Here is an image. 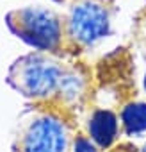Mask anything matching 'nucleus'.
I'll use <instances>...</instances> for the list:
<instances>
[{
    "mask_svg": "<svg viewBox=\"0 0 146 152\" xmlns=\"http://www.w3.org/2000/svg\"><path fill=\"white\" fill-rule=\"evenodd\" d=\"M7 83L22 95L32 99H46L53 93L73 97L80 90V79L77 75L43 52L16 59L9 68Z\"/></svg>",
    "mask_w": 146,
    "mask_h": 152,
    "instance_id": "nucleus-1",
    "label": "nucleus"
},
{
    "mask_svg": "<svg viewBox=\"0 0 146 152\" xmlns=\"http://www.w3.org/2000/svg\"><path fill=\"white\" fill-rule=\"evenodd\" d=\"M9 29L25 43L43 52L55 50L61 45L62 27L55 13L41 7H25L13 11L6 18Z\"/></svg>",
    "mask_w": 146,
    "mask_h": 152,
    "instance_id": "nucleus-2",
    "label": "nucleus"
},
{
    "mask_svg": "<svg viewBox=\"0 0 146 152\" xmlns=\"http://www.w3.org/2000/svg\"><path fill=\"white\" fill-rule=\"evenodd\" d=\"M111 6L105 0H77L69 9L68 36L82 45H93L111 32Z\"/></svg>",
    "mask_w": 146,
    "mask_h": 152,
    "instance_id": "nucleus-3",
    "label": "nucleus"
},
{
    "mask_svg": "<svg viewBox=\"0 0 146 152\" xmlns=\"http://www.w3.org/2000/svg\"><path fill=\"white\" fill-rule=\"evenodd\" d=\"M68 145L66 124L52 115L36 116L20 136V152H68Z\"/></svg>",
    "mask_w": 146,
    "mask_h": 152,
    "instance_id": "nucleus-4",
    "label": "nucleus"
},
{
    "mask_svg": "<svg viewBox=\"0 0 146 152\" xmlns=\"http://www.w3.org/2000/svg\"><path fill=\"white\" fill-rule=\"evenodd\" d=\"M89 136L98 147H102V148L109 147L118 136V118H116V115L109 109L95 111L91 120H89Z\"/></svg>",
    "mask_w": 146,
    "mask_h": 152,
    "instance_id": "nucleus-5",
    "label": "nucleus"
},
{
    "mask_svg": "<svg viewBox=\"0 0 146 152\" xmlns=\"http://www.w3.org/2000/svg\"><path fill=\"white\" fill-rule=\"evenodd\" d=\"M121 124L126 134L146 131V102H132L121 111Z\"/></svg>",
    "mask_w": 146,
    "mask_h": 152,
    "instance_id": "nucleus-6",
    "label": "nucleus"
},
{
    "mask_svg": "<svg viewBox=\"0 0 146 152\" xmlns=\"http://www.w3.org/2000/svg\"><path fill=\"white\" fill-rule=\"evenodd\" d=\"M73 152H98L96 148H95V145L87 140V138H84V136H79L77 140H75V145H73Z\"/></svg>",
    "mask_w": 146,
    "mask_h": 152,
    "instance_id": "nucleus-7",
    "label": "nucleus"
},
{
    "mask_svg": "<svg viewBox=\"0 0 146 152\" xmlns=\"http://www.w3.org/2000/svg\"><path fill=\"white\" fill-rule=\"evenodd\" d=\"M144 88H146V75H144Z\"/></svg>",
    "mask_w": 146,
    "mask_h": 152,
    "instance_id": "nucleus-8",
    "label": "nucleus"
},
{
    "mask_svg": "<svg viewBox=\"0 0 146 152\" xmlns=\"http://www.w3.org/2000/svg\"><path fill=\"white\" fill-rule=\"evenodd\" d=\"M144 152H146V147H144Z\"/></svg>",
    "mask_w": 146,
    "mask_h": 152,
    "instance_id": "nucleus-9",
    "label": "nucleus"
}]
</instances>
